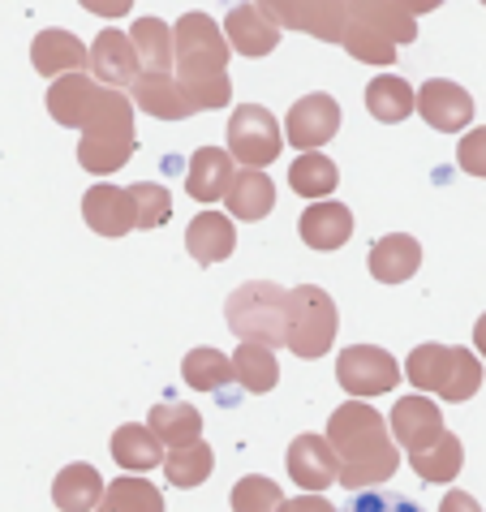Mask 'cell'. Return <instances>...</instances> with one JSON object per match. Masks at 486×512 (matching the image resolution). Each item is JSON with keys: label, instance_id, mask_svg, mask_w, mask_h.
Masks as SVG:
<instances>
[{"label": "cell", "instance_id": "obj_17", "mask_svg": "<svg viewBox=\"0 0 486 512\" xmlns=\"http://www.w3.org/2000/svg\"><path fill=\"white\" fill-rule=\"evenodd\" d=\"M336 452L323 435H297L289 444V478L302 491H323L336 482Z\"/></svg>", "mask_w": 486, "mask_h": 512}, {"label": "cell", "instance_id": "obj_22", "mask_svg": "<svg viewBox=\"0 0 486 512\" xmlns=\"http://www.w3.org/2000/svg\"><path fill=\"white\" fill-rule=\"evenodd\" d=\"M31 65L39 69L44 78H61V74H82L87 65V48H82L78 35L69 31H39L35 44H31Z\"/></svg>", "mask_w": 486, "mask_h": 512}, {"label": "cell", "instance_id": "obj_41", "mask_svg": "<svg viewBox=\"0 0 486 512\" xmlns=\"http://www.w3.org/2000/svg\"><path fill=\"white\" fill-rule=\"evenodd\" d=\"M456 164H461L469 177H486V125H478V130H469L461 138V147H456Z\"/></svg>", "mask_w": 486, "mask_h": 512}, {"label": "cell", "instance_id": "obj_23", "mask_svg": "<svg viewBox=\"0 0 486 512\" xmlns=\"http://www.w3.org/2000/svg\"><path fill=\"white\" fill-rule=\"evenodd\" d=\"M228 181H233V155L220 151V147H198L194 160H190V173H185V190L198 203H216L224 198Z\"/></svg>", "mask_w": 486, "mask_h": 512}, {"label": "cell", "instance_id": "obj_32", "mask_svg": "<svg viewBox=\"0 0 486 512\" xmlns=\"http://www.w3.org/2000/svg\"><path fill=\"white\" fill-rule=\"evenodd\" d=\"M181 379L190 383L194 392H224L228 383H233V358L220 349H190L185 353V362H181Z\"/></svg>", "mask_w": 486, "mask_h": 512}, {"label": "cell", "instance_id": "obj_29", "mask_svg": "<svg viewBox=\"0 0 486 512\" xmlns=\"http://www.w3.org/2000/svg\"><path fill=\"white\" fill-rule=\"evenodd\" d=\"M366 108H370V117H375V121L396 125V121H405L409 112L418 108V95H413V87H409L405 78L379 74V78L366 87Z\"/></svg>", "mask_w": 486, "mask_h": 512}, {"label": "cell", "instance_id": "obj_10", "mask_svg": "<svg viewBox=\"0 0 486 512\" xmlns=\"http://www.w3.org/2000/svg\"><path fill=\"white\" fill-rule=\"evenodd\" d=\"M125 95H130L134 108H142L155 121H190V117H198L194 99L185 95V87L173 74H142L138 69V78L125 87Z\"/></svg>", "mask_w": 486, "mask_h": 512}, {"label": "cell", "instance_id": "obj_35", "mask_svg": "<svg viewBox=\"0 0 486 512\" xmlns=\"http://www.w3.org/2000/svg\"><path fill=\"white\" fill-rule=\"evenodd\" d=\"M211 469H216V452H211V444H203V439H194V444H185V448H168V457H164V474L181 491L203 487L211 478Z\"/></svg>", "mask_w": 486, "mask_h": 512}, {"label": "cell", "instance_id": "obj_31", "mask_svg": "<svg viewBox=\"0 0 486 512\" xmlns=\"http://www.w3.org/2000/svg\"><path fill=\"white\" fill-rule=\"evenodd\" d=\"M233 379H237L246 392H271V388L280 383L276 349H267V345H250V340H241L237 353H233Z\"/></svg>", "mask_w": 486, "mask_h": 512}, {"label": "cell", "instance_id": "obj_38", "mask_svg": "<svg viewBox=\"0 0 486 512\" xmlns=\"http://www.w3.org/2000/svg\"><path fill=\"white\" fill-rule=\"evenodd\" d=\"M228 500H233V512H276L280 500H284V491H280L271 478L250 474V478H241V482H237Z\"/></svg>", "mask_w": 486, "mask_h": 512}, {"label": "cell", "instance_id": "obj_24", "mask_svg": "<svg viewBox=\"0 0 486 512\" xmlns=\"http://www.w3.org/2000/svg\"><path fill=\"white\" fill-rule=\"evenodd\" d=\"M349 18L353 22H366L370 31H379L388 44H413L418 39V18L405 13L392 0H349Z\"/></svg>", "mask_w": 486, "mask_h": 512}, {"label": "cell", "instance_id": "obj_25", "mask_svg": "<svg viewBox=\"0 0 486 512\" xmlns=\"http://www.w3.org/2000/svg\"><path fill=\"white\" fill-rule=\"evenodd\" d=\"M52 500L61 512H91L99 508V500H104V478H99L95 465H65L61 474H56L52 482Z\"/></svg>", "mask_w": 486, "mask_h": 512}, {"label": "cell", "instance_id": "obj_9", "mask_svg": "<svg viewBox=\"0 0 486 512\" xmlns=\"http://www.w3.org/2000/svg\"><path fill=\"white\" fill-rule=\"evenodd\" d=\"M336 134H340V104L327 91L302 95L284 117V142H293L297 151H319Z\"/></svg>", "mask_w": 486, "mask_h": 512}, {"label": "cell", "instance_id": "obj_30", "mask_svg": "<svg viewBox=\"0 0 486 512\" xmlns=\"http://www.w3.org/2000/svg\"><path fill=\"white\" fill-rule=\"evenodd\" d=\"M409 465H413V474H418L422 482H452L456 474H461V465H465V448H461V439L443 431L431 448H422V452H409Z\"/></svg>", "mask_w": 486, "mask_h": 512}, {"label": "cell", "instance_id": "obj_20", "mask_svg": "<svg viewBox=\"0 0 486 512\" xmlns=\"http://www.w3.org/2000/svg\"><path fill=\"white\" fill-rule=\"evenodd\" d=\"M370 276L379 284H405L422 267V246L409 233H388L370 246Z\"/></svg>", "mask_w": 486, "mask_h": 512}, {"label": "cell", "instance_id": "obj_2", "mask_svg": "<svg viewBox=\"0 0 486 512\" xmlns=\"http://www.w3.org/2000/svg\"><path fill=\"white\" fill-rule=\"evenodd\" d=\"M134 104L125 91L104 87L91 108L87 125H82V142H78V164L95 177H112L134 160Z\"/></svg>", "mask_w": 486, "mask_h": 512}, {"label": "cell", "instance_id": "obj_47", "mask_svg": "<svg viewBox=\"0 0 486 512\" xmlns=\"http://www.w3.org/2000/svg\"><path fill=\"white\" fill-rule=\"evenodd\" d=\"M482 5H486V0H482Z\"/></svg>", "mask_w": 486, "mask_h": 512}, {"label": "cell", "instance_id": "obj_46", "mask_svg": "<svg viewBox=\"0 0 486 512\" xmlns=\"http://www.w3.org/2000/svg\"><path fill=\"white\" fill-rule=\"evenodd\" d=\"M474 345H478V353H482V358H486V315L474 323Z\"/></svg>", "mask_w": 486, "mask_h": 512}, {"label": "cell", "instance_id": "obj_8", "mask_svg": "<svg viewBox=\"0 0 486 512\" xmlns=\"http://www.w3.org/2000/svg\"><path fill=\"white\" fill-rule=\"evenodd\" d=\"M336 383L349 396H383L400 383V366L379 345H349L336 358Z\"/></svg>", "mask_w": 486, "mask_h": 512}, {"label": "cell", "instance_id": "obj_6", "mask_svg": "<svg viewBox=\"0 0 486 512\" xmlns=\"http://www.w3.org/2000/svg\"><path fill=\"white\" fill-rule=\"evenodd\" d=\"M228 48L224 31L216 26V18H207V13H185L177 18V31H173V65H177V82H203V78H216L224 74Z\"/></svg>", "mask_w": 486, "mask_h": 512}, {"label": "cell", "instance_id": "obj_3", "mask_svg": "<svg viewBox=\"0 0 486 512\" xmlns=\"http://www.w3.org/2000/svg\"><path fill=\"white\" fill-rule=\"evenodd\" d=\"M405 375L413 392L422 396H443V401L461 405L482 388V362L461 345H418L405 362Z\"/></svg>", "mask_w": 486, "mask_h": 512}, {"label": "cell", "instance_id": "obj_14", "mask_svg": "<svg viewBox=\"0 0 486 512\" xmlns=\"http://www.w3.org/2000/svg\"><path fill=\"white\" fill-rule=\"evenodd\" d=\"M82 220L91 224L99 237H125L134 229V194L130 186H112V181H99L82 198Z\"/></svg>", "mask_w": 486, "mask_h": 512}, {"label": "cell", "instance_id": "obj_36", "mask_svg": "<svg viewBox=\"0 0 486 512\" xmlns=\"http://www.w3.org/2000/svg\"><path fill=\"white\" fill-rule=\"evenodd\" d=\"M340 44H345V52L362 65H392L396 61V44H388L379 31H370L366 22H353V18L345 26V35H340Z\"/></svg>", "mask_w": 486, "mask_h": 512}, {"label": "cell", "instance_id": "obj_42", "mask_svg": "<svg viewBox=\"0 0 486 512\" xmlns=\"http://www.w3.org/2000/svg\"><path fill=\"white\" fill-rule=\"evenodd\" d=\"M276 512H336V508L327 504V500H319L314 491H306V495H297V500H289V495H284Z\"/></svg>", "mask_w": 486, "mask_h": 512}, {"label": "cell", "instance_id": "obj_15", "mask_svg": "<svg viewBox=\"0 0 486 512\" xmlns=\"http://www.w3.org/2000/svg\"><path fill=\"white\" fill-rule=\"evenodd\" d=\"M224 39H228V48L241 52V56H267V52H276L280 44V26L267 18V13L254 5H233L228 9V18H224Z\"/></svg>", "mask_w": 486, "mask_h": 512}, {"label": "cell", "instance_id": "obj_12", "mask_svg": "<svg viewBox=\"0 0 486 512\" xmlns=\"http://www.w3.org/2000/svg\"><path fill=\"white\" fill-rule=\"evenodd\" d=\"M418 112L431 130L456 134L474 121V99H469L465 87H456L448 78H431V82H422V91H418Z\"/></svg>", "mask_w": 486, "mask_h": 512}, {"label": "cell", "instance_id": "obj_33", "mask_svg": "<svg viewBox=\"0 0 486 512\" xmlns=\"http://www.w3.org/2000/svg\"><path fill=\"white\" fill-rule=\"evenodd\" d=\"M95 512H164V495L155 491L147 478L125 474L104 487V500H99Z\"/></svg>", "mask_w": 486, "mask_h": 512}, {"label": "cell", "instance_id": "obj_27", "mask_svg": "<svg viewBox=\"0 0 486 512\" xmlns=\"http://www.w3.org/2000/svg\"><path fill=\"white\" fill-rule=\"evenodd\" d=\"M130 44L142 74H173V26L164 18H138Z\"/></svg>", "mask_w": 486, "mask_h": 512}, {"label": "cell", "instance_id": "obj_39", "mask_svg": "<svg viewBox=\"0 0 486 512\" xmlns=\"http://www.w3.org/2000/svg\"><path fill=\"white\" fill-rule=\"evenodd\" d=\"M345 512H426L422 504H413L409 495H396V491H357Z\"/></svg>", "mask_w": 486, "mask_h": 512}, {"label": "cell", "instance_id": "obj_26", "mask_svg": "<svg viewBox=\"0 0 486 512\" xmlns=\"http://www.w3.org/2000/svg\"><path fill=\"white\" fill-rule=\"evenodd\" d=\"M112 461L130 474H147V469L164 465V444L151 435V426L125 422L121 431H112Z\"/></svg>", "mask_w": 486, "mask_h": 512}, {"label": "cell", "instance_id": "obj_34", "mask_svg": "<svg viewBox=\"0 0 486 512\" xmlns=\"http://www.w3.org/2000/svg\"><path fill=\"white\" fill-rule=\"evenodd\" d=\"M289 186L302 194V198H327L340 186V168L332 164V155H319V151H306L289 164Z\"/></svg>", "mask_w": 486, "mask_h": 512}, {"label": "cell", "instance_id": "obj_5", "mask_svg": "<svg viewBox=\"0 0 486 512\" xmlns=\"http://www.w3.org/2000/svg\"><path fill=\"white\" fill-rule=\"evenodd\" d=\"M284 293L289 289H280L271 280H246L241 289H233L224 302L228 332L237 340H250V345L280 349L284 345Z\"/></svg>", "mask_w": 486, "mask_h": 512}, {"label": "cell", "instance_id": "obj_40", "mask_svg": "<svg viewBox=\"0 0 486 512\" xmlns=\"http://www.w3.org/2000/svg\"><path fill=\"white\" fill-rule=\"evenodd\" d=\"M185 95L194 99L198 112H211V108H224L228 99H233V82L228 74H216V78H203V82H181Z\"/></svg>", "mask_w": 486, "mask_h": 512}, {"label": "cell", "instance_id": "obj_44", "mask_svg": "<svg viewBox=\"0 0 486 512\" xmlns=\"http://www.w3.org/2000/svg\"><path fill=\"white\" fill-rule=\"evenodd\" d=\"M439 512H482V504H478L469 491H448V495L439 500Z\"/></svg>", "mask_w": 486, "mask_h": 512}, {"label": "cell", "instance_id": "obj_18", "mask_svg": "<svg viewBox=\"0 0 486 512\" xmlns=\"http://www.w3.org/2000/svg\"><path fill=\"white\" fill-rule=\"evenodd\" d=\"M99 82L87 78V74H61L48 87V112H52V121L56 125H65V130H82L91 117V108H95V99H99Z\"/></svg>", "mask_w": 486, "mask_h": 512}, {"label": "cell", "instance_id": "obj_11", "mask_svg": "<svg viewBox=\"0 0 486 512\" xmlns=\"http://www.w3.org/2000/svg\"><path fill=\"white\" fill-rule=\"evenodd\" d=\"M388 431L396 439V448L422 452V448H431L435 439L443 435V414H439V405L431 401V396H422V392L400 396V401L392 405Z\"/></svg>", "mask_w": 486, "mask_h": 512}, {"label": "cell", "instance_id": "obj_16", "mask_svg": "<svg viewBox=\"0 0 486 512\" xmlns=\"http://www.w3.org/2000/svg\"><path fill=\"white\" fill-rule=\"evenodd\" d=\"M297 233L310 250H340L353 237V211L345 203H332V198H314L297 220Z\"/></svg>", "mask_w": 486, "mask_h": 512}, {"label": "cell", "instance_id": "obj_13", "mask_svg": "<svg viewBox=\"0 0 486 512\" xmlns=\"http://www.w3.org/2000/svg\"><path fill=\"white\" fill-rule=\"evenodd\" d=\"M87 65L99 87H112V91H125L138 78V56H134L130 35L112 31V26L95 35V44L87 48Z\"/></svg>", "mask_w": 486, "mask_h": 512}, {"label": "cell", "instance_id": "obj_4", "mask_svg": "<svg viewBox=\"0 0 486 512\" xmlns=\"http://www.w3.org/2000/svg\"><path fill=\"white\" fill-rule=\"evenodd\" d=\"M340 315L332 293H323L319 284H297L284 293V349L297 358H323L336 345Z\"/></svg>", "mask_w": 486, "mask_h": 512}, {"label": "cell", "instance_id": "obj_19", "mask_svg": "<svg viewBox=\"0 0 486 512\" xmlns=\"http://www.w3.org/2000/svg\"><path fill=\"white\" fill-rule=\"evenodd\" d=\"M185 250L194 254V263H224L228 254L237 250V229L233 220L224 216V211H198L190 220V229H185Z\"/></svg>", "mask_w": 486, "mask_h": 512}, {"label": "cell", "instance_id": "obj_37", "mask_svg": "<svg viewBox=\"0 0 486 512\" xmlns=\"http://www.w3.org/2000/svg\"><path fill=\"white\" fill-rule=\"evenodd\" d=\"M134 194V229H160L173 216V194H168L160 181H138L130 186Z\"/></svg>", "mask_w": 486, "mask_h": 512}, {"label": "cell", "instance_id": "obj_28", "mask_svg": "<svg viewBox=\"0 0 486 512\" xmlns=\"http://www.w3.org/2000/svg\"><path fill=\"white\" fill-rule=\"evenodd\" d=\"M147 426H151V435L168 448H185V444H194V439H203V414L185 401L155 405L147 414Z\"/></svg>", "mask_w": 486, "mask_h": 512}, {"label": "cell", "instance_id": "obj_21", "mask_svg": "<svg viewBox=\"0 0 486 512\" xmlns=\"http://www.w3.org/2000/svg\"><path fill=\"white\" fill-rule=\"evenodd\" d=\"M224 203H228V216L233 220H263L271 216V207H276V186H271V177L263 168H241L233 173L224 190Z\"/></svg>", "mask_w": 486, "mask_h": 512}, {"label": "cell", "instance_id": "obj_45", "mask_svg": "<svg viewBox=\"0 0 486 512\" xmlns=\"http://www.w3.org/2000/svg\"><path fill=\"white\" fill-rule=\"evenodd\" d=\"M392 5H400L405 13H413V18H422V13H435L443 0H392Z\"/></svg>", "mask_w": 486, "mask_h": 512}, {"label": "cell", "instance_id": "obj_7", "mask_svg": "<svg viewBox=\"0 0 486 512\" xmlns=\"http://www.w3.org/2000/svg\"><path fill=\"white\" fill-rule=\"evenodd\" d=\"M280 147V121L263 104H241L233 112V121H228V155L233 160H241L246 168H267L271 160H280Z\"/></svg>", "mask_w": 486, "mask_h": 512}, {"label": "cell", "instance_id": "obj_43", "mask_svg": "<svg viewBox=\"0 0 486 512\" xmlns=\"http://www.w3.org/2000/svg\"><path fill=\"white\" fill-rule=\"evenodd\" d=\"M82 9H91L95 18H125L134 9V0H78Z\"/></svg>", "mask_w": 486, "mask_h": 512}, {"label": "cell", "instance_id": "obj_1", "mask_svg": "<svg viewBox=\"0 0 486 512\" xmlns=\"http://www.w3.org/2000/svg\"><path fill=\"white\" fill-rule=\"evenodd\" d=\"M327 444L336 452V482L349 491H370L379 482H388L400 469V448L383 422L379 409L366 401H349L327 418Z\"/></svg>", "mask_w": 486, "mask_h": 512}]
</instances>
